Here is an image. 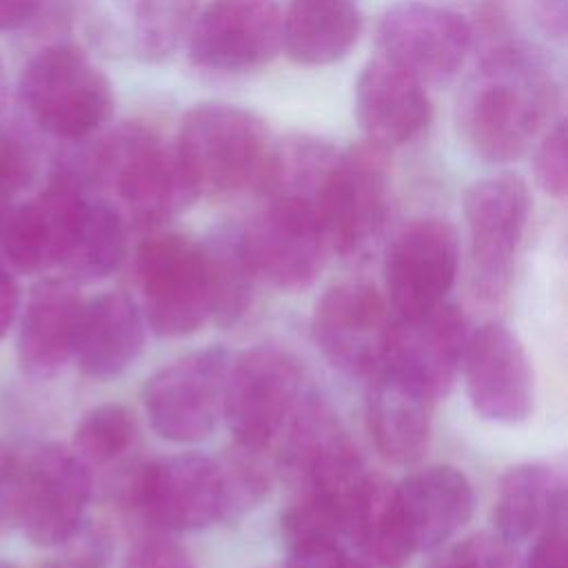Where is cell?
<instances>
[{
	"instance_id": "6da1fadb",
	"label": "cell",
	"mask_w": 568,
	"mask_h": 568,
	"mask_svg": "<svg viewBox=\"0 0 568 568\" xmlns=\"http://www.w3.org/2000/svg\"><path fill=\"white\" fill-rule=\"evenodd\" d=\"M559 84L548 62L526 44L501 42L466 78L455 106L464 144L486 162H510L528 151L552 109Z\"/></svg>"
},
{
	"instance_id": "7a4b0ae2",
	"label": "cell",
	"mask_w": 568,
	"mask_h": 568,
	"mask_svg": "<svg viewBox=\"0 0 568 568\" xmlns=\"http://www.w3.org/2000/svg\"><path fill=\"white\" fill-rule=\"evenodd\" d=\"M87 189H109L138 229H155L197 200L175 144L153 129L124 124L80 162L64 164Z\"/></svg>"
},
{
	"instance_id": "3957f363",
	"label": "cell",
	"mask_w": 568,
	"mask_h": 568,
	"mask_svg": "<svg viewBox=\"0 0 568 568\" xmlns=\"http://www.w3.org/2000/svg\"><path fill=\"white\" fill-rule=\"evenodd\" d=\"M175 149L200 195H231L262 189L271 140L253 111L202 102L184 113Z\"/></svg>"
},
{
	"instance_id": "277c9868",
	"label": "cell",
	"mask_w": 568,
	"mask_h": 568,
	"mask_svg": "<svg viewBox=\"0 0 568 568\" xmlns=\"http://www.w3.org/2000/svg\"><path fill=\"white\" fill-rule=\"evenodd\" d=\"M18 91L31 120L60 140H82L113 113L109 80L73 44L38 51L22 67Z\"/></svg>"
},
{
	"instance_id": "5b68a950",
	"label": "cell",
	"mask_w": 568,
	"mask_h": 568,
	"mask_svg": "<svg viewBox=\"0 0 568 568\" xmlns=\"http://www.w3.org/2000/svg\"><path fill=\"white\" fill-rule=\"evenodd\" d=\"M300 362L277 346H253L231 357L224 413L233 442L271 453L306 397Z\"/></svg>"
},
{
	"instance_id": "8992f818",
	"label": "cell",
	"mask_w": 568,
	"mask_h": 568,
	"mask_svg": "<svg viewBox=\"0 0 568 568\" xmlns=\"http://www.w3.org/2000/svg\"><path fill=\"white\" fill-rule=\"evenodd\" d=\"M313 206L328 248L339 255L364 251L388 211V149L366 140L339 151Z\"/></svg>"
},
{
	"instance_id": "52a82bcc",
	"label": "cell",
	"mask_w": 568,
	"mask_h": 568,
	"mask_svg": "<svg viewBox=\"0 0 568 568\" xmlns=\"http://www.w3.org/2000/svg\"><path fill=\"white\" fill-rule=\"evenodd\" d=\"M144 322L162 337H184L211 320V288L202 244L178 235H149L135 253Z\"/></svg>"
},
{
	"instance_id": "ba28073f",
	"label": "cell",
	"mask_w": 568,
	"mask_h": 568,
	"mask_svg": "<svg viewBox=\"0 0 568 568\" xmlns=\"http://www.w3.org/2000/svg\"><path fill=\"white\" fill-rule=\"evenodd\" d=\"M528 213L530 193L517 175L484 178L466 189L464 217L470 242V282L477 300L495 304L506 295Z\"/></svg>"
},
{
	"instance_id": "9c48e42d",
	"label": "cell",
	"mask_w": 568,
	"mask_h": 568,
	"mask_svg": "<svg viewBox=\"0 0 568 568\" xmlns=\"http://www.w3.org/2000/svg\"><path fill=\"white\" fill-rule=\"evenodd\" d=\"M129 501L155 532H189L229 521L217 459L195 453L140 466L129 484Z\"/></svg>"
},
{
	"instance_id": "30bf717a",
	"label": "cell",
	"mask_w": 568,
	"mask_h": 568,
	"mask_svg": "<svg viewBox=\"0 0 568 568\" xmlns=\"http://www.w3.org/2000/svg\"><path fill=\"white\" fill-rule=\"evenodd\" d=\"M229 366V351L209 346L153 373L142 390L151 428L175 444L206 439L224 413Z\"/></svg>"
},
{
	"instance_id": "8fae6325",
	"label": "cell",
	"mask_w": 568,
	"mask_h": 568,
	"mask_svg": "<svg viewBox=\"0 0 568 568\" xmlns=\"http://www.w3.org/2000/svg\"><path fill=\"white\" fill-rule=\"evenodd\" d=\"M91 493V468L73 448L40 446L20 464L16 521L36 546H62L78 535Z\"/></svg>"
},
{
	"instance_id": "7c38bea8",
	"label": "cell",
	"mask_w": 568,
	"mask_h": 568,
	"mask_svg": "<svg viewBox=\"0 0 568 568\" xmlns=\"http://www.w3.org/2000/svg\"><path fill=\"white\" fill-rule=\"evenodd\" d=\"M246 257L257 275L277 288L311 286L326 255V240L313 202L300 195H273L268 204L240 229Z\"/></svg>"
},
{
	"instance_id": "4fadbf2b",
	"label": "cell",
	"mask_w": 568,
	"mask_h": 568,
	"mask_svg": "<svg viewBox=\"0 0 568 568\" xmlns=\"http://www.w3.org/2000/svg\"><path fill=\"white\" fill-rule=\"evenodd\" d=\"M377 42L382 58L428 87L448 82L462 69L473 29L453 9L404 0L382 16Z\"/></svg>"
},
{
	"instance_id": "5bb4252c",
	"label": "cell",
	"mask_w": 568,
	"mask_h": 568,
	"mask_svg": "<svg viewBox=\"0 0 568 568\" xmlns=\"http://www.w3.org/2000/svg\"><path fill=\"white\" fill-rule=\"evenodd\" d=\"M457 268L459 240L446 220L419 217L406 224L388 246L384 262L390 317H413L446 302Z\"/></svg>"
},
{
	"instance_id": "9a60e30c",
	"label": "cell",
	"mask_w": 568,
	"mask_h": 568,
	"mask_svg": "<svg viewBox=\"0 0 568 568\" xmlns=\"http://www.w3.org/2000/svg\"><path fill=\"white\" fill-rule=\"evenodd\" d=\"M390 322L386 297L373 284L339 282L315 304L313 337L335 368L366 379L386 357Z\"/></svg>"
},
{
	"instance_id": "2e32d148",
	"label": "cell",
	"mask_w": 568,
	"mask_h": 568,
	"mask_svg": "<svg viewBox=\"0 0 568 568\" xmlns=\"http://www.w3.org/2000/svg\"><path fill=\"white\" fill-rule=\"evenodd\" d=\"M282 49V9L273 0H213L193 20L189 58L217 73L264 67Z\"/></svg>"
},
{
	"instance_id": "e0dca14e",
	"label": "cell",
	"mask_w": 568,
	"mask_h": 568,
	"mask_svg": "<svg viewBox=\"0 0 568 568\" xmlns=\"http://www.w3.org/2000/svg\"><path fill=\"white\" fill-rule=\"evenodd\" d=\"M466 393L477 415L495 424H521L535 410V373L519 337L501 324L470 333L464 353Z\"/></svg>"
},
{
	"instance_id": "ac0fdd59",
	"label": "cell",
	"mask_w": 568,
	"mask_h": 568,
	"mask_svg": "<svg viewBox=\"0 0 568 568\" xmlns=\"http://www.w3.org/2000/svg\"><path fill=\"white\" fill-rule=\"evenodd\" d=\"M468 337L464 313L455 304L442 302L419 315L390 322L384 362L437 402L448 395L462 371Z\"/></svg>"
},
{
	"instance_id": "d6986e66",
	"label": "cell",
	"mask_w": 568,
	"mask_h": 568,
	"mask_svg": "<svg viewBox=\"0 0 568 568\" xmlns=\"http://www.w3.org/2000/svg\"><path fill=\"white\" fill-rule=\"evenodd\" d=\"M89 189L82 180L60 166L40 195L11 206L0 229L4 257L22 273H38L58 266L73 215Z\"/></svg>"
},
{
	"instance_id": "ffe728a7",
	"label": "cell",
	"mask_w": 568,
	"mask_h": 568,
	"mask_svg": "<svg viewBox=\"0 0 568 568\" xmlns=\"http://www.w3.org/2000/svg\"><path fill=\"white\" fill-rule=\"evenodd\" d=\"M426 87L386 58L371 60L357 78L355 115L366 140L390 149L413 142L430 122Z\"/></svg>"
},
{
	"instance_id": "44dd1931",
	"label": "cell",
	"mask_w": 568,
	"mask_h": 568,
	"mask_svg": "<svg viewBox=\"0 0 568 568\" xmlns=\"http://www.w3.org/2000/svg\"><path fill=\"white\" fill-rule=\"evenodd\" d=\"M366 379V422L375 448L399 466L417 462L430 442L435 399L386 362Z\"/></svg>"
},
{
	"instance_id": "7402d4cb",
	"label": "cell",
	"mask_w": 568,
	"mask_h": 568,
	"mask_svg": "<svg viewBox=\"0 0 568 568\" xmlns=\"http://www.w3.org/2000/svg\"><path fill=\"white\" fill-rule=\"evenodd\" d=\"M82 308L69 277H49L31 288L18 331V359L31 377H51L73 357Z\"/></svg>"
},
{
	"instance_id": "603a6c76",
	"label": "cell",
	"mask_w": 568,
	"mask_h": 568,
	"mask_svg": "<svg viewBox=\"0 0 568 568\" xmlns=\"http://www.w3.org/2000/svg\"><path fill=\"white\" fill-rule=\"evenodd\" d=\"M144 337L146 322L135 300L109 291L84 302L73 357L84 375L109 379L138 359Z\"/></svg>"
},
{
	"instance_id": "cb8c5ba5",
	"label": "cell",
	"mask_w": 568,
	"mask_h": 568,
	"mask_svg": "<svg viewBox=\"0 0 568 568\" xmlns=\"http://www.w3.org/2000/svg\"><path fill=\"white\" fill-rule=\"evenodd\" d=\"M413 548L433 550L455 537L473 517L475 490L453 466H428L397 484Z\"/></svg>"
},
{
	"instance_id": "d4e9b609",
	"label": "cell",
	"mask_w": 568,
	"mask_h": 568,
	"mask_svg": "<svg viewBox=\"0 0 568 568\" xmlns=\"http://www.w3.org/2000/svg\"><path fill=\"white\" fill-rule=\"evenodd\" d=\"M362 31L355 0H293L282 13V49L306 67L342 60Z\"/></svg>"
},
{
	"instance_id": "484cf974",
	"label": "cell",
	"mask_w": 568,
	"mask_h": 568,
	"mask_svg": "<svg viewBox=\"0 0 568 568\" xmlns=\"http://www.w3.org/2000/svg\"><path fill=\"white\" fill-rule=\"evenodd\" d=\"M559 515H564V484L550 466L519 464L501 475L493 517L504 541L537 537Z\"/></svg>"
},
{
	"instance_id": "4316f807",
	"label": "cell",
	"mask_w": 568,
	"mask_h": 568,
	"mask_svg": "<svg viewBox=\"0 0 568 568\" xmlns=\"http://www.w3.org/2000/svg\"><path fill=\"white\" fill-rule=\"evenodd\" d=\"M346 537L377 566L399 568L415 552L397 484L368 473L351 508Z\"/></svg>"
},
{
	"instance_id": "83f0119b",
	"label": "cell",
	"mask_w": 568,
	"mask_h": 568,
	"mask_svg": "<svg viewBox=\"0 0 568 568\" xmlns=\"http://www.w3.org/2000/svg\"><path fill=\"white\" fill-rule=\"evenodd\" d=\"M124 257V217L115 204L91 197L80 202L60 262L73 282H91L111 275Z\"/></svg>"
},
{
	"instance_id": "f1b7e54d",
	"label": "cell",
	"mask_w": 568,
	"mask_h": 568,
	"mask_svg": "<svg viewBox=\"0 0 568 568\" xmlns=\"http://www.w3.org/2000/svg\"><path fill=\"white\" fill-rule=\"evenodd\" d=\"M202 251L211 288V320L220 326H235L253 308L260 282L246 257L240 229L215 231L202 242Z\"/></svg>"
},
{
	"instance_id": "f546056e",
	"label": "cell",
	"mask_w": 568,
	"mask_h": 568,
	"mask_svg": "<svg viewBox=\"0 0 568 568\" xmlns=\"http://www.w3.org/2000/svg\"><path fill=\"white\" fill-rule=\"evenodd\" d=\"M138 437V424L129 408L120 404H102L89 410L75 428L73 450L93 466H106L124 457Z\"/></svg>"
},
{
	"instance_id": "4dcf8cb0",
	"label": "cell",
	"mask_w": 568,
	"mask_h": 568,
	"mask_svg": "<svg viewBox=\"0 0 568 568\" xmlns=\"http://www.w3.org/2000/svg\"><path fill=\"white\" fill-rule=\"evenodd\" d=\"M195 0H126L133 38L146 55H162L175 47L191 22Z\"/></svg>"
},
{
	"instance_id": "1f68e13d",
	"label": "cell",
	"mask_w": 568,
	"mask_h": 568,
	"mask_svg": "<svg viewBox=\"0 0 568 568\" xmlns=\"http://www.w3.org/2000/svg\"><path fill=\"white\" fill-rule=\"evenodd\" d=\"M36 173L38 158L33 149L22 138L0 129V229L13 206L11 200L31 186Z\"/></svg>"
},
{
	"instance_id": "d6a6232c",
	"label": "cell",
	"mask_w": 568,
	"mask_h": 568,
	"mask_svg": "<svg viewBox=\"0 0 568 568\" xmlns=\"http://www.w3.org/2000/svg\"><path fill=\"white\" fill-rule=\"evenodd\" d=\"M433 568H519L513 544L499 535H470L446 548Z\"/></svg>"
},
{
	"instance_id": "836d02e7",
	"label": "cell",
	"mask_w": 568,
	"mask_h": 568,
	"mask_svg": "<svg viewBox=\"0 0 568 568\" xmlns=\"http://www.w3.org/2000/svg\"><path fill=\"white\" fill-rule=\"evenodd\" d=\"M566 124L559 120L539 142L532 162L539 189L557 200H564L566 195Z\"/></svg>"
},
{
	"instance_id": "e575fe53",
	"label": "cell",
	"mask_w": 568,
	"mask_h": 568,
	"mask_svg": "<svg viewBox=\"0 0 568 568\" xmlns=\"http://www.w3.org/2000/svg\"><path fill=\"white\" fill-rule=\"evenodd\" d=\"M122 568H195V564L180 544L160 532H149L133 544Z\"/></svg>"
},
{
	"instance_id": "d590c367",
	"label": "cell",
	"mask_w": 568,
	"mask_h": 568,
	"mask_svg": "<svg viewBox=\"0 0 568 568\" xmlns=\"http://www.w3.org/2000/svg\"><path fill=\"white\" fill-rule=\"evenodd\" d=\"M566 513L550 521L535 539L526 568H566Z\"/></svg>"
},
{
	"instance_id": "8d00e7d4",
	"label": "cell",
	"mask_w": 568,
	"mask_h": 568,
	"mask_svg": "<svg viewBox=\"0 0 568 568\" xmlns=\"http://www.w3.org/2000/svg\"><path fill=\"white\" fill-rule=\"evenodd\" d=\"M20 459L0 444V528L16 521V501L20 484Z\"/></svg>"
},
{
	"instance_id": "74e56055",
	"label": "cell",
	"mask_w": 568,
	"mask_h": 568,
	"mask_svg": "<svg viewBox=\"0 0 568 568\" xmlns=\"http://www.w3.org/2000/svg\"><path fill=\"white\" fill-rule=\"evenodd\" d=\"M49 0H0V31H20L36 22Z\"/></svg>"
},
{
	"instance_id": "f35d334b",
	"label": "cell",
	"mask_w": 568,
	"mask_h": 568,
	"mask_svg": "<svg viewBox=\"0 0 568 568\" xmlns=\"http://www.w3.org/2000/svg\"><path fill=\"white\" fill-rule=\"evenodd\" d=\"M568 0H532V13L539 29L555 38L564 40L566 36V20H568Z\"/></svg>"
},
{
	"instance_id": "ab89813d",
	"label": "cell",
	"mask_w": 568,
	"mask_h": 568,
	"mask_svg": "<svg viewBox=\"0 0 568 568\" xmlns=\"http://www.w3.org/2000/svg\"><path fill=\"white\" fill-rule=\"evenodd\" d=\"M20 306V288L7 266L0 262V339L16 320Z\"/></svg>"
},
{
	"instance_id": "60d3db41",
	"label": "cell",
	"mask_w": 568,
	"mask_h": 568,
	"mask_svg": "<svg viewBox=\"0 0 568 568\" xmlns=\"http://www.w3.org/2000/svg\"><path fill=\"white\" fill-rule=\"evenodd\" d=\"M42 568H102V557L95 550H84V552L62 557V559H58L53 564H47Z\"/></svg>"
},
{
	"instance_id": "b9f144b4",
	"label": "cell",
	"mask_w": 568,
	"mask_h": 568,
	"mask_svg": "<svg viewBox=\"0 0 568 568\" xmlns=\"http://www.w3.org/2000/svg\"><path fill=\"white\" fill-rule=\"evenodd\" d=\"M7 102V73H4V64H2V58H0V111Z\"/></svg>"
},
{
	"instance_id": "7bdbcfd3",
	"label": "cell",
	"mask_w": 568,
	"mask_h": 568,
	"mask_svg": "<svg viewBox=\"0 0 568 568\" xmlns=\"http://www.w3.org/2000/svg\"><path fill=\"white\" fill-rule=\"evenodd\" d=\"M262 568H282V566H262Z\"/></svg>"
}]
</instances>
